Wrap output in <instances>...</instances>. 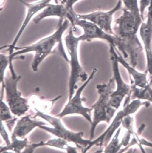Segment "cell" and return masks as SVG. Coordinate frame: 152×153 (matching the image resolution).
<instances>
[{
	"mask_svg": "<svg viewBox=\"0 0 152 153\" xmlns=\"http://www.w3.org/2000/svg\"><path fill=\"white\" fill-rule=\"evenodd\" d=\"M79 0H74V4H75L77 2H78Z\"/></svg>",
	"mask_w": 152,
	"mask_h": 153,
	"instance_id": "29",
	"label": "cell"
},
{
	"mask_svg": "<svg viewBox=\"0 0 152 153\" xmlns=\"http://www.w3.org/2000/svg\"><path fill=\"white\" fill-rule=\"evenodd\" d=\"M74 27L72 25L65 38V42L70 59V72L68 84V100L72 98L79 82H86L89 76L80 65L78 58V46L80 42L79 36L74 35Z\"/></svg>",
	"mask_w": 152,
	"mask_h": 153,
	"instance_id": "4",
	"label": "cell"
},
{
	"mask_svg": "<svg viewBox=\"0 0 152 153\" xmlns=\"http://www.w3.org/2000/svg\"><path fill=\"white\" fill-rule=\"evenodd\" d=\"M150 105V102L148 101H142V100L139 99L131 100L128 104L123 105V108L116 113L113 120L110 122L109 126L105 131L95 139L92 140L90 145L83 150L82 153L87 152L94 146L105 147L113 137L116 131L121 127L122 120L125 116L135 114L142 106L148 108Z\"/></svg>",
	"mask_w": 152,
	"mask_h": 153,
	"instance_id": "6",
	"label": "cell"
},
{
	"mask_svg": "<svg viewBox=\"0 0 152 153\" xmlns=\"http://www.w3.org/2000/svg\"><path fill=\"white\" fill-rule=\"evenodd\" d=\"M69 10L62 3L61 4L49 3L34 17L33 21L35 24H37L47 17H59L58 25H60L65 19H67Z\"/></svg>",
	"mask_w": 152,
	"mask_h": 153,
	"instance_id": "16",
	"label": "cell"
},
{
	"mask_svg": "<svg viewBox=\"0 0 152 153\" xmlns=\"http://www.w3.org/2000/svg\"><path fill=\"white\" fill-rule=\"evenodd\" d=\"M21 77V75L16 78L10 75L5 77L4 79L6 102L13 114L17 117L24 116L30 108L28 100L22 96L21 92L18 90V83Z\"/></svg>",
	"mask_w": 152,
	"mask_h": 153,
	"instance_id": "9",
	"label": "cell"
},
{
	"mask_svg": "<svg viewBox=\"0 0 152 153\" xmlns=\"http://www.w3.org/2000/svg\"><path fill=\"white\" fill-rule=\"evenodd\" d=\"M115 83L113 77L107 83L96 85L99 94L97 101L90 106L94 111L93 118L90 131V140L93 139L97 126L101 122L110 124L115 116L117 109L111 106L110 100L112 94L115 90Z\"/></svg>",
	"mask_w": 152,
	"mask_h": 153,
	"instance_id": "3",
	"label": "cell"
},
{
	"mask_svg": "<svg viewBox=\"0 0 152 153\" xmlns=\"http://www.w3.org/2000/svg\"><path fill=\"white\" fill-rule=\"evenodd\" d=\"M148 10L146 21L142 22L139 29L146 56L145 72L152 75V1Z\"/></svg>",
	"mask_w": 152,
	"mask_h": 153,
	"instance_id": "13",
	"label": "cell"
},
{
	"mask_svg": "<svg viewBox=\"0 0 152 153\" xmlns=\"http://www.w3.org/2000/svg\"><path fill=\"white\" fill-rule=\"evenodd\" d=\"M152 0H140L139 3V9L140 12L141 16L143 22L144 20V14L145 10L148 9L150 6Z\"/></svg>",
	"mask_w": 152,
	"mask_h": 153,
	"instance_id": "26",
	"label": "cell"
},
{
	"mask_svg": "<svg viewBox=\"0 0 152 153\" xmlns=\"http://www.w3.org/2000/svg\"><path fill=\"white\" fill-rule=\"evenodd\" d=\"M29 144V141L27 137L24 139H19L18 137L11 138V143L10 145L1 146L0 152L4 153L12 151L16 153H21Z\"/></svg>",
	"mask_w": 152,
	"mask_h": 153,
	"instance_id": "17",
	"label": "cell"
},
{
	"mask_svg": "<svg viewBox=\"0 0 152 153\" xmlns=\"http://www.w3.org/2000/svg\"><path fill=\"white\" fill-rule=\"evenodd\" d=\"M131 115H129L123 118L121 126L133 134L135 131L134 128V117Z\"/></svg>",
	"mask_w": 152,
	"mask_h": 153,
	"instance_id": "25",
	"label": "cell"
},
{
	"mask_svg": "<svg viewBox=\"0 0 152 153\" xmlns=\"http://www.w3.org/2000/svg\"><path fill=\"white\" fill-rule=\"evenodd\" d=\"M109 53L110 60L112 64L113 72V78L115 83V89L111 95L110 103L111 106L118 110L121 106L124 99L125 98L124 105L128 104L131 101V85L125 82L121 76L119 62L117 59V52L114 47L109 45Z\"/></svg>",
	"mask_w": 152,
	"mask_h": 153,
	"instance_id": "8",
	"label": "cell"
},
{
	"mask_svg": "<svg viewBox=\"0 0 152 153\" xmlns=\"http://www.w3.org/2000/svg\"><path fill=\"white\" fill-rule=\"evenodd\" d=\"M10 65V60L8 56H6L4 53H1L0 55V82L1 87H4V75L7 66Z\"/></svg>",
	"mask_w": 152,
	"mask_h": 153,
	"instance_id": "24",
	"label": "cell"
},
{
	"mask_svg": "<svg viewBox=\"0 0 152 153\" xmlns=\"http://www.w3.org/2000/svg\"><path fill=\"white\" fill-rule=\"evenodd\" d=\"M131 85V101L135 99L148 101L152 103V86L149 88H141Z\"/></svg>",
	"mask_w": 152,
	"mask_h": 153,
	"instance_id": "18",
	"label": "cell"
},
{
	"mask_svg": "<svg viewBox=\"0 0 152 153\" xmlns=\"http://www.w3.org/2000/svg\"><path fill=\"white\" fill-rule=\"evenodd\" d=\"M46 125L45 122L35 120L30 115L22 116L17 121L16 125L12 131L11 138L18 137L24 139L36 128Z\"/></svg>",
	"mask_w": 152,
	"mask_h": 153,
	"instance_id": "14",
	"label": "cell"
},
{
	"mask_svg": "<svg viewBox=\"0 0 152 153\" xmlns=\"http://www.w3.org/2000/svg\"><path fill=\"white\" fill-rule=\"evenodd\" d=\"M62 3L65 5L68 10H74V0H62Z\"/></svg>",
	"mask_w": 152,
	"mask_h": 153,
	"instance_id": "28",
	"label": "cell"
},
{
	"mask_svg": "<svg viewBox=\"0 0 152 153\" xmlns=\"http://www.w3.org/2000/svg\"><path fill=\"white\" fill-rule=\"evenodd\" d=\"M67 19L73 26H78L83 30V34L79 36L80 41H90L92 39H99L107 42L109 45L117 48L123 53L125 58V53L122 42L114 35L108 33L97 25L87 20L78 19L76 17L74 10H69Z\"/></svg>",
	"mask_w": 152,
	"mask_h": 153,
	"instance_id": "7",
	"label": "cell"
},
{
	"mask_svg": "<svg viewBox=\"0 0 152 153\" xmlns=\"http://www.w3.org/2000/svg\"><path fill=\"white\" fill-rule=\"evenodd\" d=\"M35 115L33 116V117L34 118L37 117L41 118V119L48 122L52 126V127H50L46 126L47 125H42L39 127L40 129L55 135L57 137L65 140L68 143L72 142L78 149H81L82 152L90 145L92 140L84 139V133L83 132L71 131L63 124L60 118L46 114L36 108H35Z\"/></svg>",
	"mask_w": 152,
	"mask_h": 153,
	"instance_id": "5",
	"label": "cell"
},
{
	"mask_svg": "<svg viewBox=\"0 0 152 153\" xmlns=\"http://www.w3.org/2000/svg\"><path fill=\"white\" fill-rule=\"evenodd\" d=\"M1 135L6 145H10L11 143V140H10L7 131L4 126L3 122L2 121H1Z\"/></svg>",
	"mask_w": 152,
	"mask_h": 153,
	"instance_id": "27",
	"label": "cell"
},
{
	"mask_svg": "<svg viewBox=\"0 0 152 153\" xmlns=\"http://www.w3.org/2000/svg\"><path fill=\"white\" fill-rule=\"evenodd\" d=\"M115 49L117 52V60L119 63L123 65L128 73L131 83L141 88H149L152 87V82L148 81V74L145 72H141L138 71L136 69V67H133L125 60V58L119 53V50L117 48H115Z\"/></svg>",
	"mask_w": 152,
	"mask_h": 153,
	"instance_id": "15",
	"label": "cell"
},
{
	"mask_svg": "<svg viewBox=\"0 0 152 153\" xmlns=\"http://www.w3.org/2000/svg\"><path fill=\"white\" fill-rule=\"evenodd\" d=\"M19 1L26 7L27 13L25 15L24 22L22 24L21 26L20 27L19 30L16 34V36L15 37L12 44L1 47V49L5 48H6V51H8V56L12 55V53H14V48L16 47V44L18 42L23 32L25 30L26 27L28 25V24H29L32 19H33L35 15L38 14L39 12L45 8L46 6H47L52 0H39L37 2H33V3H27V2H24L23 0H19Z\"/></svg>",
	"mask_w": 152,
	"mask_h": 153,
	"instance_id": "12",
	"label": "cell"
},
{
	"mask_svg": "<svg viewBox=\"0 0 152 153\" xmlns=\"http://www.w3.org/2000/svg\"><path fill=\"white\" fill-rule=\"evenodd\" d=\"M43 146H50L59 149L66 150L67 153H77L78 147L72 146L68 144V142L65 140L57 137L49 140L47 142L44 141Z\"/></svg>",
	"mask_w": 152,
	"mask_h": 153,
	"instance_id": "20",
	"label": "cell"
},
{
	"mask_svg": "<svg viewBox=\"0 0 152 153\" xmlns=\"http://www.w3.org/2000/svg\"><path fill=\"white\" fill-rule=\"evenodd\" d=\"M125 9L128 10L135 17L137 22L141 25L143 22L141 16L138 0H122Z\"/></svg>",
	"mask_w": 152,
	"mask_h": 153,
	"instance_id": "21",
	"label": "cell"
},
{
	"mask_svg": "<svg viewBox=\"0 0 152 153\" xmlns=\"http://www.w3.org/2000/svg\"><path fill=\"white\" fill-rule=\"evenodd\" d=\"M121 16L115 20L112 26L114 34L123 43L125 51V59L129 58L130 64L136 67L139 55L143 47L138 36V31L141 25L131 12L123 8Z\"/></svg>",
	"mask_w": 152,
	"mask_h": 153,
	"instance_id": "1",
	"label": "cell"
},
{
	"mask_svg": "<svg viewBox=\"0 0 152 153\" xmlns=\"http://www.w3.org/2000/svg\"><path fill=\"white\" fill-rule=\"evenodd\" d=\"M97 71V70L96 68L93 69L91 74L89 76L87 80L77 89L72 98L68 100V102L65 105L62 111L57 115V117L62 118L65 116L70 115H80L87 120L91 125L92 124V118L91 115V113L93 110L91 107L87 108L83 105V102L86 101V99L84 97L82 98L81 94L86 87L93 79Z\"/></svg>",
	"mask_w": 152,
	"mask_h": 153,
	"instance_id": "10",
	"label": "cell"
},
{
	"mask_svg": "<svg viewBox=\"0 0 152 153\" xmlns=\"http://www.w3.org/2000/svg\"><path fill=\"white\" fill-rule=\"evenodd\" d=\"M121 131V127H120L116 131L115 134L113 135V137H112L109 142L105 147L104 150L103 152L106 153H119V152L120 151L121 149L120 142H120L119 136Z\"/></svg>",
	"mask_w": 152,
	"mask_h": 153,
	"instance_id": "22",
	"label": "cell"
},
{
	"mask_svg": "<svg viewBox=\"0 0 152 153\" xmlns=\"http://www.w3.org/2000/svg\"><path fill=\"white\" fill-rule=\"evenodd\" d=\"M71 25L70 22L67 19H66L62 24L58 25V29L50 36L44 37L35 43L29 46L15 47L14 53L12 55L8 56L10 60L9 68L13 77L16 78L18 76L15 71L13 64L15 57L18 55L33 52L35 54L32 64V69L34 72H36L40 64L48 56L52 53L55 46L59 44H62L63 36Z\"/></svg>",
	"mask_w": 152,
	"mask_h": 153,
	"instance_id": "2",
	"label": "cell"
},
{
	"mask_svg": "<svg viewBox=\"0 0 152 153\" xmlns=\"http://www.w3.org/2000/svg\"><path fill=\"white\" fill-rule=\"evenodd\" d=\"M122 0H118L115 6L109 10H97L86 14H76V17L80 19L91 22L108 33L114 35L112 29L113 15L116 12L122 9Z\"/></svg>",
	"mask_w": 152,
	"mask_h": 153,
	"instance_id": "11",
	"label": "cell"
},
{
	"mask_svg": "<svg viewBox=\"0 0 152 153\" xmlns=\"http://www.w3.org/2000/svg\"><path fill=\"white\" fill-rule=\"evenodd\" d=\"M3 98H1V105H0V118L1 121L5 122L7 126H8L9 129L10 130L14 126L17 118L14 117L12 115L11 110L8 104H6L3 101Z\"/></svg>",
	"mask_w": 152,
	"mask_h": 153,
	"instance_id": "19",
	"label": "cell"
},
{
	"mask_svg": "<svg viewBox=\"0 0 152 153\" xmlns=\"http://www.w3.org/2000/svg\"><path fill=\"white\" fill-rule=\"evenodd\" d=\"M132 137H133L131 138V141L133 145H138L142 153L145 152L143 146H148L152 148V142L149 141L148 140L145 139L143 137H141L140 135L137 134V132L135 131L132 134Z\"/></svg>",
	"mask_w": 152,
	"mask_h": 153,
	"instance_id": "23",
	"label": "cell"
}]
</instances>
